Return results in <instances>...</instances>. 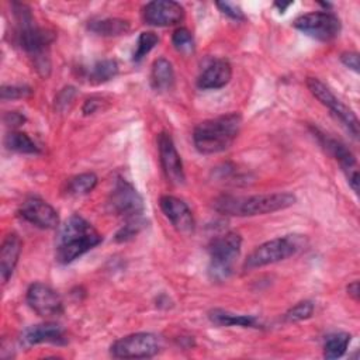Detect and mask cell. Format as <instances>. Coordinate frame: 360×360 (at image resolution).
Segmentation results:
<instances>
[{"mask_svg":"<svg viewBox=\"0 0 360 360\" xmlns=\"http://www.w3.org/2000/svg\"><path fill=\"white\" fill-rule=\"evenodd\" d=\"M15 20V42L32 59L35 69L41 76L51 72L49 46L55 41V34L35 24L28 6L14 1L11 6Z\"/></svg>","mask_w":360,"mask_h":360,"instance_id":"cell-1","label":"cell"},{"mask_svg":"<svg viewBox=\"0 0 360 360\" xmlns=\"http://www.w3.org/2000/svg\"><path fill=\"white\" fill-rule=\"evenodd\" d=\"M103 240L97 229L82 215H70L59 228L55 245V259L62 264L72 263L79 256L96 248Z\"/></svg>","mask_w":360,"mask_h":360,"instance_id":"cell-2","label":"cell"},{"mask_svg":"<svg viewBox=\"0 0 360 360\" xmlns=\"http://www.w3.org/2000/svg\"><path fill=\"white\" fill-rule=\"evenodd\" d=\"M297 197L292 193H271L256 195L224 194L214 200V210L222 215L253 217L276 212L294 205Z\"/></svg>","mask_w":360,"mask_h":360,"instance_id":"cell-3","label":"cell"},{"mask_svg":"<svg viewBox=\"0 0 360 360\" xmlns=\"http://www.w3.org/2000/svg\"><path fill=\"white\" fill-rule=\"evenodd\" d=\"M240 125L242 117L239 112H229L205 120L194 128V146L204 155L224 152L235 142L240 131Z\"/></svg>","mask_w":360,"mask_h":360,"instance_id":"cell-4","label":"cell"},{"mask_svg":"<svg viewBox=\"0 0 360 360\" xmlns=\"http://www.w3.org/2000/svg\"><path fill=\"white\" fill-rule=\"evenodd\" d=\"M242 236L236 232H226L214 238L210 243V276L212 280H226L232 271L236 259L240 255Z\"/></svg>","mask_w":360,"mask_h":360,"instance_id":"cell-5","label":"cell"},{"mask_svg":"<svg viewBox=\"0 0 360 360\" xmlns=\"http://www.w3.org/2000/svg\"><path fill=\"white\" fill-rule=\"evenodd\" d=\"M305 243V238L301 235H285L280 238L270 239L262 245H259L245 260L243 269L253 270L257 267H263L267 264L277 263L280 260L288 259L295 255L300 249H302Z\"/></svg>","mask_w":360,"mask_h":360,"instance_id":"cell-6","label":"cell"},{"mask_svg":"<svg viewBox=\"0 0 360 360\" xmlns=\"http://www.w3.org/2000/svg\"><path fill=\"white\" fill-rule=\"evenodd\" d=\"M160 340L149 332H138L127 335L115 340L110 353L115 359H149L159 353Z\"/></svg>","mask_w":360,"mask_h":360,"instance_id":"cell-7","label":"cell"},{"mask_svg":"<svg viewBox=\"0 0 360 360\" xmlns=\"http://www.w3.org/2000/svg\"><path fill=\"white\" fill-rule=\"evenodd\" d=\"M294 28L318 41H332L342 30L339 17L330 11H312L297 17L292 22Z\"/></svg>","mask_w":360,"mask_h":360,"instance_id":"cell-8","label":"cell"},{"mask_svg":"<svg viewBox=\"0 0 360 360\" xmlns=\"http://www.w3.org/2000/svg\"><path fill=\"white\" fill-rule=\"evenodd\" d=\"M307 86L312 96L318 98L325 107L329 108V111L345 125V128L357 138L359 135V120L356 114L349 108L343 101H340L328 87L316 77H308Z\"/></svg>","mask_w":360,"mask_h":360,"instance_id":"cell-9","label":"cell"},{"mask_svg":"<svg viewBox=\"0 0 360 360\" xmlns=\"http://www.w3.org/2000/svg\"><path fill=\"white\" fill-rule=\"evenodd\" d=\"M108 204L111 211L127 219L141 217L143 212V200L136 188L125 179L118 177L110 194Z\"/></svg>","mask_w":360,"mask_h":360,"instance_id":"cell-10","label":"cell"},{"mask_svg":"<svg viewBox=\"0 0 360 360\" xmlns=\"http://www.w3.org/2000/svg\"><path fill=\"white\" fill-rule=\"evenodd\" d=\"M27 302L30 308L42 318L59 316L63 312L60 295L44 283H34L28 287Z\"/></svg>","mask_w":360,"mask_h":360,"instance_id":"cell-11","label":"cell"},{"mask_svg":"<svg viewBox=\"0 0 360 360\" xmlns=\"http://www.w3.org/2000/svg\"><path fill=\"white\" fill-rule=\"evenodd\" d=\"M314 134L319 139L321 145L339 162L353 191L359 193V170H357V162H356L354 155L340 141H338L318 129H314Z\"/></svg>","mask_w":360,"mask_h":360,"instance_id":"cell-12","label":"cell"},{"mask_svg":"<svg viewBox=\"0 0 360 360\" xmlns=\"http://www.w3.org/2000/svg\"><path fill=\"white\" fill-rule=\"evenodd\" d=\"M18 214L22 219L41 229H55L59 225L56 210L39 197H28L24 200Z\"/></svg>","mask_w":360,"mask_h":360,"instance_id":"cell-13","label":"cell"},{"mask_svg":"<svg viewBox=\"0 0 360 360\" xmlns=\"http://www.w3.org/2000/svg\"><path fill=\"white\" fill-rule=\"evenodd\" d=\"M158 149H159V159L163 167V172L170 183L176 186H181L186 180L184 169L181 158L174 146L172 136L167 132H160L158 135Z\"/></svg>","mask_w":360,"mask_h":360,"instance_id":"cell-14","label":"cell"},{"mask_svg":"<svg viewBox=\"0 0 360 360\" xmlns=\"http://www.w3.org/2000/svg\"><path fill=\"white\" fill-rule=\"evenodd\" d=\"M143 21L153 27H169L184 18V8L173 0H156L143 7Z\"/></svg>","mask_w":360,"mask_h":360,"instance_id":"cell-15","label":"cell"},{"mask_svg":"<svg viewBox=\"0 0 360 360\" xmlns=\"http://www.w3.org/2000/svg\"><path fill=\"white\" fill-rule=\"evenodd\" d=\"M159 205L165 217L172 222L177 232L183 235H191L195 229V221L188 205L174 197V195H162Z\"/></svg>","mask_w":360,"mask_h":360,"instance_id":"cell-16","label":"cell"},{"mask_svg":"<svg viewBox=\"0 0 360 360\" xmlns=\"http://www.w3.org/2000/svg\"><path fill=\"white\" fill-rule=\"evenodd\" d=\"M68 342L65 329L55 322H45L28 326L21 333V343L27 347L39 343L65 345Z\"/></svg>","mask_w":360,"mask_h":360,"instance_id":"cell-17","label":"cell"},{"mask_svg":"<svg viewBox=\"0 0 360 360\" xmlns=\"http://www.w3.org/2000/svg\"><path fill=\"white\" fill-rule=\"evenodd\" d=\"M232 77V66L226 59H212L197 77V87L201 90H215L226 86Z\"/></svg>","mask_w":360,"mask_h":360,"instance_id":"cell-18","label":"cell"},{"mask_svg":"<svg viewBox=\"0 0 360 360\" xmlns=\"http://www.w3.org/2000/svg\"><path fill=\"white\" fill-rule=\"evenodd\" d=\"M22 242L17 233H8L3 243H1V250H0V276L1 281L7 283L8 278L11 277L20 253H21Z\"/></svg>","mask_w":360,"mask_h":360,"instance_id":"cell-19","label":"cell"},{"mask_svg":"<svg viewBox=\"0 0 360 360\" xmlns=\"http://www.w3.org/2000/svg\"><path fill=\"white\" fill-rule=\"evenodd\" d=\"M212 323L218 326H240V328H263V323L255 315L233 314L225 309H212L208 314Z\"/></svg>","mask_w":360,"mask_h":360,"instance_id":"cell-20","label":"cell"},{"mask_svg":"<svg viewBox=\"0 0 360 360\" xmlns=\"http://www.w3.org/2000/svg\"><path fill=\"white\" fill-rule=\"evenodd\" d=\"M131 25L128 20L124 18H101V20H91L87 24V30L101 35V37H118L124 35L129 31Z\"/></svg>","mask_w":360,"mask_h":360,"instance_id":"cell-21","label":"cell"},{"mask_svg":"<svg viewBox=\"0 0 360 360\" xmlns=\"http://www.w3.org/2000/svg\"><path fill=\"white\" fill-rule=\"evenodd\" d=\"M150 83L155 90L165 91L172 89L174 83V72L172 63L166 58H158L152 65Z\"/></svg>","mask_w":360,"mask_h":360,"instance_id":"cell-22","label":"cell"},{"mask_svg":"<svg viewBox=\"0 0 360 360\" xmlns=\"http://www.w3.org/2000/svg\"><path fill=\"white\" fill-rule=\"evenodd\" d=\"M118 75V63L114 59H101L86 69V79L90 83L100 84L114 79Z\"/></svg>","mask_w":360,"mask_h":360,"instance_id":"cell-23","label":"cell"},{"mask_svg":"<svg viewBox=\"0 0 360 360\" xmlns=\"http://www.w3.org/2000/svg\"><path fill=\"white\" fill-rule=\"evenodd\" d=\"M4 146L8 150L17 153H28V155H38L41 152L39 146L24 132L11 131L4 138Z\"/></svg>","mask_w":360,"mask_h":360,"instance_id":"cell-24","label":"cell"},{"mask_svg":"<svg viewBox=\"0 0 360 360\" xmlns=\"http://www.w3.org/2000/svg\"><path fill=\"white\" fill-rule=\"evenodd\" d=\"M352 336L346 332L330 333L326 336L323 343V357L325 359H339L346 353Z\"/></svg>","mask_w":360,"mask_h":360,"instance_id":"cell-25","label":"cell"},{"mask_svg":"<svg viewBox=\"0 0 360 360\" xmlns=\"http://www.w3.org/2000/svg\"><path fill=\"white\" fill-rule=\"evenodd\" d=\"M97 176L94 173H82L72 177L68 183V194L70 195H84L94 190L97 186Z\"/></svg>","mask_w":360,"mask_h":360,"instance_id":"cell-26","label":"cell"},{"mask_svg":"<svg viewBox=\"0 0 360 360\" xmlns=\"http://www.w3.org/2000/svg\"><path fill=\"white\" fill-rule=\"evenodd\" d=\"M172 42H173V46L176 48L177 52L183 53V55H190L194 52L195 49V42H194V37L193 34L184 28V27H180L177 28L173 35H172Z\"/></svg>","mask_w":360,"mask_h":360,"instance_id":"cell-27","label":"cell"},{"mask_svg":"<svg viewBox=\"0 0 360 360\" xmlns=\"http://www.w3.org/2000/svg\"><path fill=\"white\" fill-rule=\"evenodd\" d=\"M158 42H159V38L155 32H152V31L141 32V35L138 38V42H136V49H135L134 56H132V60L134 62H141L155 48V45Z\"/></svg>","mask_w":360,"mask_h":360,"instance_id":"cell-28","label":"cell"},{"mask_svg":"<svg viewBox=\"0 0 360 360\" xmlns=\"http://www.w3.org/2000/svg\"><path fill=\"white\" fill-rule=\"evenodd\" d=\"M146 221L141 217H135V218H129L127 221V224L117 232L115 235V240L117 242H125V240H129L132 239L135 235H138L143 226H145Z\"/></svg>","mask_w":360,"mask_h":360,"instance_id":"cell-29","label":"cell"},{"mask_svg":"<svg viewBox=\"0 0 360 360\" xmlns=\"http://www.w3.org/2000/svg\"><path fill=\"white\" fill-rule=\"evenodd\" d=\"M314 314V304L308 300L298 302L297 305H294L292 308H290L285 315L284 319L287 322H300L304 319H308L311 315Z\"/></svg>","mask_w":360,"mask_h":360,"instance_id":"cell-30","label":"cell"},{"mask_svg":"<svg viewBox=\"0 0 360 360\" xmlns=\"http://www.w3.org/2000/svg\"><path fill=\"white\" fill-rule=\"evenodd\" d=\"M30 94H31V89L28 86H3L1 87V98L3 100L22 98Z\"/></svg>","mask_w":360,"mask_h":360,"instance_id":"cell-31","label":"cell"},{"mask_svg":"<svg viewBox=\"0 0 360 360\" xmlns=\"http://www.w3.org/2000/svg\"><path fill=\"white\" fill-rule=\"evenodd\" d=\"M217 7L224 13L226 14L228 17H231L232 20H245V14L243 11L233 3H226V1H222V3H217Z\"/></svg>","mask_w":360,"mask_h":360,"instance_id":"cell-32","label":"cell"},{"mask_svg":"<svg viewBox=\"0 0 360 360\" xmlns=\"http://www.w3.org/2000/svg\"><path fill=\"white\" fill-rule=\"evenodd\" d=\"M340 60L345 66L350 68L354 72H359V53L357 52H343Z\"/></svg>","mask_w":360,"mask_h":360,"instance_id":"cell-33","label":"cell"},{"mask_svg":"<svg viewBox=\"0 0 360 360\" xmlns=\"http://www.w3.org/2000/svg\"><path fill=\"white\" fill-rule=\"evenodd\" d=\"M24 121H25V117L17 111H10V112H6V115H4V122L7 125H10L11 128L21 125Z\"/></svg>","mask_w":360,"mask_h":360,"instance_id":"cell-34","label":"cell"},{"mask_svg":"<svg viewBox=\"0 0 360 360\" xmlns=\"http://www.w3.org/2000/svg\"><path fill=\"white\" fill-rule=\"evenodd\" d=\"M73 96H75V89H73V87H65V89L59 93V96H58V98H56L58 107H59V108H62V105L66 107V101L70 103L72 98H73Z\"/></svg>","mask_w":360,"mask_h":360,"instance_id":"cell-35","label":"cell"},{"mask_svg":"<svg viewBox=\"0 0 360 360\" xmlns=\"http://www.w3.org/2000/svg\"><path fill=\"white\" fill-rule=\"evenodd\" d=\"M101 105V101L100 98H96V97H91V98H87L83 104V112L87 115V114H93L97 111V108Z\"/></svg>","mask_w":360,"mask_h":360,"instance_id":"cell-36","label":"cell"},{"mask_svg":"<svg viewBox=\"0 0 360 360\" xmlns=\"http://www.w3.org/2000/svg\"><path fill=\"white\" fill-rule=\"evenodd\" d=\"M347 292L353 300H359V281H353L352 284L347 285Z\"/></svg>","mask_w":360,"mask_h":360,"instance_id":"cell-37","label":"cell"},{"mask_svg":"<svg viewBox=\"0 0 360 360\" xmlns=\"http://www.w3.org/2000/svg\"><path fill=\"white\" fill-rule=\"evenodd\" d=\"M291 6V3H287V4H280V3H276V7H278L280 11H284L285 8H288Z\"/></svg>","mask_w":360,"mask_h":360,"instance_id":"cell-38","label":"cell"}]
</instances>
